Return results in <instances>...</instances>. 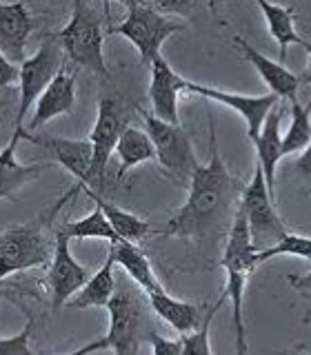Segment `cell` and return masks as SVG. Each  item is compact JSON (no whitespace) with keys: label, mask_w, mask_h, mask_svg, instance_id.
<instances>
[{"label":"cell","mask_w":311,"mask_h":355,"mask_svg":"<svg viewBox=\"0 0 311 355\" xmlns=\"http://www.w3.org/2000/svg\"><path fill=\"white\" fill-rule=\"evenodd\" d=\"M109 349V340L107 338H98L94 342H87L85 347L76 349L72 353H65V355H92V353H98V351H107Z\"/></svg>","instance_id":"cell-33"},{"label":"cell","mask_w":311,"mask_h":355,"mask_svg":"<svg viewBox=\"0 0 311 355\" xmlns=\"http://www.w3.org/2000/svg\"><path fill=\"white\" fill-rule=\"evenodd\" d=\"M33 331V320H29L20 333L11 338H0V355H33L29 340Z\"/></svg>","instance_id":"cell-30"},{"label":"cell","mask_w":311,"mask_h":355,"mask_svg":"<svg viewBox=\"0 0 311 355\" xmlns=\"http://www.w3.org/2000/svg\"><path fill=\"white\" fill-rule=\"evenodd\" d=\"M233 42H236V47L242 51L244 58L255 67V71L260 73L264 85L269 87V94H276L280 100H289V103L298 100V87H300V83H303V78L296 76L294 71H289L285 64L267 58L264 53H260L255 47H251L244 38L236 36Z\"/></svg>","instance_id":"cell-17"},{"label":"cell","mask_w":311,"mask_h":355,"mask_svg":"<svg viewBox=\"0 0 311 355\" xmlns=\"http://www.w3.org/2000/svg\"><path fill=\"white\" fill-rule=\"evenodd\" d=\"M78 191H81V187L76 184L72 191L65 193L62 200H58L51 209L42 211L36 220L27 222V225L11 227L0 236V282L18 271H29L51 264L56 244H49L47 229L51 227L56 211L62 209V205L69 202L72 196H76Z\"/></svg>","instance_id":"cell-3"},{"label":"cell","mask_w":311,"mask_h":355,"mask_svg":"<svg viewBox=\"0 0 311 355\" xmlns=\"http://www.w3.org/2000/svg\"><path fill=\"white\" fill-rule=\"evenodd\" d=\"M283 355H298V353H283Z\"/></svg>","instance_id":"cell-40"},{"label":"cell","mask_w":311,"mask_h":355,"mask_svg":"<svg viewBox=\"0 0 311 355\" xmlns=\"http://www.w3.org/2000/svg\"><path fill=\"white\" fill-rule=\"evenodd\" d=\"M114 266H116V258L114 253H107V260L100 269L89 277V282L76 293L74 302L69 304L72 309H107L111 297L116 293V284H118V277L114 273Z\"/></svg>","instance_id":"cell-22"},{"label":"cell","mask_w":311,"mask_h":355,"mask_svg":"<svg viewBox=\"0 0 311 355\" xmlns=\"http://www.w3.org/2000/svg\"><path fill=\"white\" fill-rule=\"evenodd\" d=\"M127 125V118H125V109L118 103L116 98L111 96H103L98 103V118H96V125L89 133V142H92V149H94V162H92V169H94V182L96 189L94 191L100 193V189L105 184V173H107V164L111 153L116 151L118 147V140L122 136Z\"/></svg>","instance_id":"cell-10"},{"label":"cell","mask_w":311,"mask_h":355,"mask_svg":"<svg viewBox=\"0 0 311 355\" xmlns=\"http://www.w3.org/2000/svg\"><path fill=\"white\" fill-rule=\"evenodd\" d=\"M255 244L251 240L247 216L242 214L238 205L236 214L231 218V227L227 231V244L225 255H222V266L227 273V288L222 293V300H231L233 311V327H236V351H247V340H244V320H242V300H244V286L251 271L255 269Z\"/></svg>","instance_id":"cell-4"},{"label":"cell","mask_w":311,"mask_h":355,"mask_svg":"<svg viewBox=\"0 0 311 355\" xmlns=\"http://www.w3.org/2000/svg\"><path fill=\"white\" fill-rule=\"evenodd\" d=\"M27 142L38 144V147H44L53 160H58L67 171H69L74 178H78V184H83L87 189H96L94 182V149L89 140H69V138H56V136H29Z\"/></svg>","instance_id":"cell-13"},{"label":"cell","mask_w":311,"mask_h":355,"mask_svg":"<svg viewBox=\"0 0 311 355\" xmlns=\"http://www.w3.org/2000/svg\"><path fill=\"white\" fill-rule=\"evenodd\" d=\"M33 22L27 5L0 3V53L14 64H22L27 60V42L31 36Z\"/></svg>","instance_id":"cell-16"},{"label":"cell","mask_w":311,"mask_h":355,"mask_svg":"<svg viewBox=\"0 0 311 355\" xmlns=\"http://www.w3.org/2000/svg\"><path fill=\"white\" fill-rule=\"evenodd\" d=\"M149 344H151V355H183V340L176 338H162L158 331H153L149 336Z\"/></svg>","instance_id":"cell-31"},{"label":"cell","mask_w":311,"mask_h":355,"mask_svg":"<svg viewBox=\"0 0 311 355\" xmlns=\"http://www.w3.org/2000/svg\"><path fill=\"white\" fill-rule=\"evenodd\" d=\"M209 122V162L198 164L194 175L189 178V193L185 205L167 222L162 236L203 240L231 216L238 184L227 171V166L218 153L214 120Z\"/></svg>","instance_id":"cell-1"},{"label":"cell","mask_w":311,"mask_h":355,"mask_svg":"<svg viewBox=\"0 0 311 355\" xmlns=\"http://www.w3.org/2000/svg\"><path fill=\"white\" fill-rule=\"evenodd\" d=\"M258 7L262 9V14H264V20H267V27H269L271 38L278 42V47H280V55H278V62L285 64L289 44H300V47L311 49V44L303 36H298V31L294 27L296 16H294V9L292 7L274 5V3H267V0H258Z\"/></svg>","instance_id":"cell-23"},{"label":"cell","mask_w":311,"mask_h":355,"mask_svg":"<svg viewBox=\"0 0 311 355\" xmlns=\"http://www.w3.org/2000/svg\"><path fill=\"white\" fill-rule=\"evenodd\" d=\"M296 166H298V171H303L305 175H311V142H309V147L300 153V158L296 160Z\"/></svg>","instance_id":"cell-35"},{"label":"cell","mask_w":311,"mask_h":355,"mask_svg":"<svg viewBox=\"0 0 311 355\" xmlns=\"http://www.w3.org/2000/svg\"><path fill=\"white\" fill-rule=\"evenodd\" d=\"M305 318H307V322H309V324H311V311H307V313H305Z\"/></svg>","instance_id":"cell-38"},{"label":"cell","mask_w":311,"mask_h":355,"mask_svg":"<svg viewBox=\"0 0 311 355\" xmlns=\"http://www.w3.org/2000/svg\"><path fill=\"white\" fill-rule=\"evenodd\" d=\"M238 355H247V351H240V353H238Z\"/></svg>","instance_id":"cell-39"},{"label":"cell","mask_w":311,"mask_h":355,"mask_svg":"<svg viewBox=\"0 0 311 355\" xmlns=\"http://www.w3.org/2000/svg\"><path fill=\"white\" fill-rule=\"evenodd\" d=\"M303 80L311 85V49H309V64H307V71H305V76H303Z\"/></svg>","instance_id":"cell-36"},{"label":"cell","mask_w":311,"mask_h":355,"mask_svg":"<svg viewBox=\"0 0 311 355\" xmlns=\"http://www.w3.org/2000/svg\"><path fill=\"white\" fill-rule=\"evenodd\" d=\"M31 131L14 127V133H11L9 144H5L3 151H0V200H5L9 196L18 193L27 182L36 180V178L47 171L51 164L44 162H31V164H22L16 160V149L20 140H29Z\"/></svg>","instance_id":"cell-15"},{"label":"cell","mask_w":311,"mask_h":355,"mask_svg":"<svg viewBox=\"0 0 311 355\" xmlns=\"http://www.w3.org/2000/svg\"><path fill=\"white\" fill-rule=\"evenodd\" d=\"M111 253H114L116 264L122 266L133 282H136L144 293H153V291H165L162 284L158 282V277L153 275L151 262L147 260V255L142 253V249L136 242L129 240H118L116 244H111Z\"/></svg>","instance_id":"cell-21"},{"label":"cell","mask_w":311,"mask_h":355,"mask_svg":"<svg viewBox=\"0 0 311 355\" xmlns=\"http://www.w3.org/2000/svg\"><path fill=\"white\" fill-rule=\"evenodd\" d=\"M18 80H20V67L14 64L9 58H5V55L0 53V89L14 85Z\"/></svg>","instance_id":"cell-32"},{"label":"cell","mask_w":311,"mask_h":355,"mask_svg":"<svg viewBox=\"0 0 311 355\" xmlns=\"http://www.w3.org/2000/svg\"><path fill=\"white\" fill-rule=\"evenodd\" d=\"M122 7L127 9V16L120 25L111 27L107 33L109 36H122L129 42H133V47L138 49L140 60L144 64H151L160 53L162 42L174 36V33L183 31L187 25L183 22L171 20L167 14L158 11L149 3H136V0H125Z\"/></svg>","instance_id":"cell-6"},{"label":"cell","mask_w":311,"mask_h":355,"mask_svg":"<svg viewBox=\"0 0 311 355\" xmlns=\"http://www.w3.org/2000/svg\"><path fill=\"white\" fill-rule=\"evenodd\" d=\"M151 83H149V100H151V114L169 125H180L178 116V96L187 89V78L178 76L171 64L162 55H158L151 64Z\"/></svg>","instance_id":"cell-14"},{"label":"cell","mask_w":311,"mask_h":355,"mask_svg":"<svg viewBox=\"0 0 311 355\" xmlns=\"http://www.w3.org/2000/svg\"><path fill=\"white\" fill-rule=\"evenodd\" d=\"M58 231H62L69 240H107L109 244H116L120 240L114 227L109 225L107 216L98 207L81 220L65 222L62 227H58Z\"/></svg>","instance_id":"cell-26"},{"label":"cell","mask_w":311,"mask_h":355,"mask_svg":"<svg viewBox=\"0 0 311 355\" xmlns=\"http://www.w3.org/2000/svg\"><path fill=\"white\" fill-rule=\"evenodd\" d=\"M69 242L72 240L62 231H53L56 247L47 273V284L51 291V304L56 311L62 309V304L69 302L72 297H76V293L89 282V271L72 255Z\"/></svg>","instance_id":"cell-11"},{"label":"cell","mask_w":311,"mask_h":355,"mask_svg":"<svg viewBox=\"0 0 311 355\" xmlns=\"http://www.w3.org/2000/svg\"><path fill=\"white\" fill-rule=\"evenodd\" d=\"M5 105H7L5 100H0V116H3V111H5Z\"/></svg>","instance_id":"cell-37"},{"label":"cell","mask_w":311,"mask_h":355,"mask_svg":"<svg viewBox=\"0 0 311 355\" xmlns=\"http://www.w3.org/2000/svg\"><path fill=\"white\" fill-rule=\"evenodd\" d=\"M289 105H292V125L283 136V155L305 151L311 142V98L307 105H300V100Z\"/></svg>","instance_id":"cell-27"},{"label":"cell","mask_w":311,"mask_h":355,"mask_svg":"<svg viewBox=\"0 0 311 355\" xmlns=\"http://www.w3.org/2000/svg\"><path fill=\"white\" fill-rule=\"evenodd\" d=\"M62 71V47L58 38H47L38 51L20 64V80H18V111L14 127L27 129L25 118L27 111L38 103L42 92L51 85V80Z\"/></svg>","instance_id":"cell-8"},{"label":"cell","mask_w":311,"mask_h":355,"mask_svg":"<svg viewBox=\"0 0 311 355\" xmlns=\"http://www.w3.org/2000/svg\"><path fill=\"white\" fill-rule=\"evenodd\" d=\"M109 311V349L116 355H138L140 344L149 340L153 329V309L142 288L125 273L118 277Z\"/></svg>","instance_id":"cell-2"},{"label":"cell","mask_w":311,"mask_h":355,"mask_svg":"<svg viewBox=\"0 0 311 355\" xmlns=\"http://www.w3.org/2000/svg\"><path fill=\"white\" fill-rule=\"evenodd\" d=\"M222 306V297L214 306L207 309V313L203 318V324L198 331L189 333V336H180L183 340V355H214L211 353V342H209V333H211V322H214L216 313Z\"/></svg>","instance_id":"cell-29"},{"label":"cell","mask_w":311,"mask_h":355,"mask_svg":"<svg viewBox=\"0 0 311 355\" xmlns=\"http://www.w3.org/2000/svg\"><path fill=\"white\" fill-rule=\"evenodd\" d=\"M276 255H294V258L311 260V238L296 236V233H287V236L280 242H276L274 247L255 253V264H262L269 258H276Z\"/></svg>","instance_id":"cell-28"},{"label":"cell","mask_w":311,"mask_h":355,"mask_svg":"<svg viewBox=\"0 0 311 355\" xmlns=\"http://www.w3.org/2000/svg\"><path fill=\"white\" fill-rule=\"evenodd\" d=\"M118 171H116V182L125 180V175L147 160H156V149L153 142L149 140L147 131L136 129V127H127L122 131V136L118 140Z\"/></svg>","instance_id":"cell-24"},{"label":"cell","mask_w":311,"mask_h":355,"mask_svg":"<svg viewBox=\"0 0 311 355\" xmlns=\"http://www.w3.org/2000/svg\"><path fill=\"white\" fill-rule=\"evenodd\" d=\"M187 94H196V96H203L207 100H214V103L225 105L244 118L247 122V138L253 142L255 138L260 136V129L264 125L267 116L271 114V109L280 103V98L276 94H267V96H240V94H229V92H222V89H214V87H205V85H198L187 80Z\"/></svg>","instance_id":"cell-12"},{"label":"cell","mask_w":311,"mask_h":355,"mask_svg":"<svg viewBox=\"0 0 311 355\" xmlns=\"http://www.w3.org/2000/svg\"><path fill=\"white\" fill-rule=\"evenodd\" d=\"M78 187H81V191L92 198L94 202H96V207L107 216L109 225L114 227L116 236H118L120 240L138 242V240H142V238L151 231V227H149V222H147V220H142V218H138V216L129 214V211L116 207L114 202H109V200H105L103 193H96V191H92V189H87V187H83V184H78Z\"/></svg>","instance_id":"cell-25"},{"label":"cell","mask_w":311,"mask_h":355,"mask_svg":"<svg viewBox=\"0 0 311 355\" xmlns=\"http://www.w3.org/2000/svg\"><path fill=\"white\" fill-rule=\"evenodd\" d=\"M149 304L153 309V313L160 320H165L167 324L174 327L180 336H189L200 329L203 324V309L194 302H185V300H176L165 291H153L147 293Z\"/></svg>","instance_id":"cell-20"},{"label":"cell","mask_w":311,"mask_h":355,"mask_svg":"<svg viewBox=\"0 0 311 355\" xmlns=\"http://www.w3.org/2000/svg\"><path fill=\"white\" fill-rule=\"evenodd\" d=\"M62 51L69 55V60L83 69L92 71L96 78H109V69L103 53V16L96 5H89L85 0H76L72 7L69 22L56 33Z\"/></svg>","instance_id":"cell-5"},{"label":"cell","mask_w":311,"mask_h":355,"mask_svg":"<svg viewBox=\"0 0 311 355\" xmlns=\"http://www.w3.org/2000/svg\"><path fill=\"white\" fill-rule=\"evenodd\" d=\"M240 209L247 216L251 240L255 244V249H269L276 242H280L287 236V227L283 225L280 216L276 211V200L271 198L269 189H267L262 169L255 162L253 178L249 184H244L242 198H240Z\"/></svg>","instance_id":"cell-7"},{"label":"cell","mask_w":311,"mask_h":355,"mask_svg":"<svg viewBox=\"0 0 311 355\" xmlns=\"http://www.w3.org/2000/svg\"><path fill=\"white\" fill-rule=\"evenodd\" d=\"M142 120L147 136L153 142L156 160L162 164V169H167L174 178H192L200 162L187 131L180 125H169V122L156 118L149 111H142Z\"/></svg>","instance_id":"cell-9"},{"label":"cell","mask_w":311,"mask_h":355,"mask_svg":"<svg viewBox=\"0 0 311 355\" xmlns=\"http://www.w3.org/2000/svg\"><path fill=\"white\" fill-rule=\"evenodd\" d=\"M287 280H289V284L296 288V291L307 293V295L311 293V271L305 273V275H289Z\"/></svg>","instance_id":"cell-34"},{"label":"cell","mask_w":311,"mask_h":355,"mask_svg":"<svg viewBox=\"0 0 311 355\" xmlns=\"http://www.w3.org/2000/svg\"><path fill=\"white\" fill-rule=\"evenodd\" d=\"M76 105V76L69 71H60L53 78L51 85L44 89L38 103L33 105V116L27 125L29 129H40L44 122L58 116H69Z\"/></svg>","instance_id":"cell-19"},{"label":"cell","mask_w":311,"mask_h":355,"mask_svg":"<svg viewBox=\"0 0 311 355\" xmlns=\"http://www.w3.org/2000/svg\"><path fill=\"white\" fill-rule=\"evenodd\" d=\"M283 116H285V105L280 100V103L271 109V114L267 116L264 125L260 129V136L253 140L255 155H258L255 162H258V166L262 169L267 189H269L274 200H276V169H278V162L285 158L283 155V133H280Z\"/></svg>","instance_id":"cell-18"}]
</instances>
